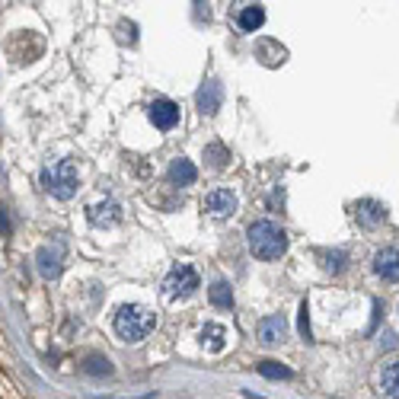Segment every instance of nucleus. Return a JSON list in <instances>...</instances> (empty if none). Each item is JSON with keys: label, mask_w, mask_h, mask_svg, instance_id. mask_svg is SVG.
<instances>
[{"label": "nucleus", "mask_w": 399, "mask_h": 399, "mask_svg": "<svg viewBox=\"0 0 399 399\" xmlns=\"http://www.w3.org/2000/svg\"><path fill=\"white\" fill-rule=\"evenodd\" d=\"M90 224L93 227H112L122 220V211L115 201H100V205H90Z\"/></svg>", "instance_id": "nucleus-10"}, {"label": "nucleus", "mask_w": 399, "mask_h": 399, "mask_svg": "<svg viewBox=\"0 0 399 399\" xmlns=\"http://www.w3.org/2000/svg\"><path fill=\"white\" fill-rule=\"evenodd\" d=\"M83 371H87L90 377H112V361H109L106 355H87L83 358Z\"/></svg>", "instance_id": "nucleus-18"}, {"label": "nucleus", "mask_w": 399, "mask_h": 399, "mask_svg": "<svg viewBox=\"0 0 399 399\" xmlns=\"http://www.w3.org/2000/svg\"><path fill=\"white\" fill-rule=\"evenodd\" d=\"M355 214H358V224L377 227L383 218H387V208H383L381 201H374V198H361V201L355 205Z\"/></svg>", "instance_id": "nucleus-11"}, {"label": "nucleus", "mask_w": 399, "mask_h": 399, "mask_svg": "<svg viewBox=\"0 0 399 399\" xmlns=\"http://www.w3.org/2000/svg\"><path fill=\"white\" fill-rule=\"evenodd\" d=\"M198 339H201V345H205V349L224 351V345H227V329H224L220 323H208V326H201Z\"/></svg>", "instance_id": "nucleus-14"}, {"label": "nucleus", "mask_w": 399, "mask_h": 399, "mask_svg": "<svg viewBox=\"0 0 399 399\" xmlns=\"http://www.w3.org/2000/svg\"><path fill=\"white\" fill-rule=\"evenodd\" d=\"M307 313L310 310H307V304H304L300 307V332H304V339H310V316H307Z\"/></svg>", "instance_id": "nucleus-22"}, {"label": "nucleus", "mask_w": 399, "mask_h": 399, "mask_svg": "<svg viewBox=\"0 0 399 399\" xmlns=\"http://www.w3.org/2000/svg\"><path fill=\"white\" fill-rule=\"evenodd\" d=\"M237 192H230V188H214V192L205 195V211L214 220H227L230 214H237Z\"/></svg>", "instance_id": "nucleus-5"}, {"label": "nucleus", "mask_w": 399, "mask_h": 399, "mask_svg": "<svg viewBox=\"0 0 399 399\" xmlns=\"http://www.w3.org/2000/svg\"><path fill=\"white\" fill-rule=\"evenodd\" d=\"M198 291V272L192 265H173L169 275L163 278V294L169 300H179V297H192Z\"/></svg>", "instance_id": "nucleus-4"}, {"label": "nucleus", "mask_w": 399, "mask_h": 399, "mask_svg": "<svg viewBox=\"0 0 399 399\" xmlns=\"http://www.w3.org/2000/svg\"><path fill=\"white\" fill-rule=\"evenodd\" d=\"M42 186L48 195H55V198L68 201L77 195V186H80V173H77L74 160H55V163H45L42 169Z\"/></svg>", "instance_id": "nucleus-3"}, {"label": "nucleus", "mask_w": 399, "mask_h": 399, "mask_svg": "<svg viewBox=\"0 0 399 399\" xmlns=\"http://www.w3.org/2000/svg\"><path fill=\"white\" fill-rule=\"evenodd\" d=\"M10 230H13V224H10V218H6V208H0V233L10 237Z\"/></svg>", "instance_id": "nucleus-23"}, {"label": "nucleus", "mask_w": 399, "mask_h": 399, "mask_svg": "<svg viewBox=\"0 0 399 399\" xmlns=\"http://www.w3.org/2000/svg\"><path fill=\"white\" fill-rule=\"evenodd\" d=\"M256 371L262 377H268V381H287V377H291V368H284L281 361H259Z\"/></svg>", "instance_id": "nucleus-21"}, {"label": "nucleus", "mask_w": 399, "mask_h": 399, "mask_svg": "<svg viewBox=\"0 0 399 399\" xmlns=\"http://www.w3.org/2000/svg\"><path fill=\"white\" fill-rule=\"evenodd\" d=\"M195 102H198V112L201 115H218V109L224 106V87H220L218 80H208L205 87L198 90Z\"/></svg>", "instance_id": "nucleus-7"}, {"label": "nucleus", "mask_w": 399, "mask_h": 399, "mask_svg": "<svg viewBox=\"0 0 399 399\" xmlns=\"http://www.w3.org/2000/svg\"><path fill=\"white\" fill-rule=\"evenodd\" d=\"M147 115L154 122V128H160V132H173L179 125V106L173 100H154L147 106Z\"/></svg>", "instance_id": "nucleus-6"}, {"label": "nucleus", "mask_w": 399, "mask_h": 399, "mask_svg": "<svg viewBox=\"0 0 399 399\" xmlns=\"http://www.w3.org/2000/svg\"><path fill=\"white\" fill-rule=\"evenodd\" d=\"M38 272H42V278H58V275H61V252L58 250H51V246H42V250H38Z\"/></svg>", "instance_id": "nucleus-13"}, {"label": "nucleus", "mask_w": 399, "mask_h": 399, "mask_svg": "<svg viewBox=\"0 0 399 399\" xmlns=\"http://www.w3.org/2000/svg\"><path fill=\"white\" fill-rule=\"evenodd\" d=\"M262 23H265V10H262L259 4L243 6V10H240V16H237V26H240L243 32H256Z\"/></svg>", "instance_id": "nucleus-15"}, {"label": "nucleus", "mask_w": 399, "mask_h": 399, "mask_svg": "<svg viewBox=\"0 0 399 399\" xmlns=\"http://www.w3.org/2000/svg\"><path fill=\"white\" fill-rule=\"evenodd\" d=\"M112 326H115L122 342H144V339L154 332L156 316H154V310L144 304H122L119 310H115Z\"/></svg>", "instance_id": "nucleus-1"}, {"label": "nucleus", "mask_w": 399, "mask_h": 399, "mask_svg": "<svg viewBox=\"0 0 399 399\" xmlns=\"http://www.w3.org/2000/svg\"><path fill=\"white\" fill-rule=\"evenodd\" d=\"M316 259H319V265L332 275H342L345 265H349V252H342V250H319Z\"/></svg>", "instance_id": "nucleus-16"}, {"label": "nucleus", "mask_w": 399, "mask_h": 399, "mask_svg": "<svg viewBox=\"0 0 399 399\" xmlns=\"http://www.w3.org/2000/svg\"><path fill=\"white\" fill-rule=\"evenodd\" d=\"M256 332H259V339H262L265 345L281 342V339H284V332H287V319H284V313H272V316L259 319Z\"/></svg>", "instance_id": "nucleus-8"}, {"label": "nucleus", "mask_w": 399, "mask_h": 399, "mask_svg": "<svg viewBox=\"0 0 399 399\" xmlns=\"http://www.w3.org/2000/svg\"><path fill=\"white\" fill-rule=\"evenodd\" d=\"M169 179H173L176 186H195V179H198V169L192 166V160H186V156H176V160L169 163Z\"/></svg>", "instance_id": "nucleus-12"}, {"label": "nucleus", "mask_w": 399, "mask_h": 399, "mask_svg": "<svg viewBox=\"0 0 399 399\" xmlns=\"http://www.w3.org/2000/svg\"><path fill=\"white\" fill-rule=\"evenodd\" d=\"M205 160H208V166L211 169H224L227 163H230V150H227L224 144L214 141V144H208L205 147Z\"/></svg>", "instance_id": "nucleus-19"}, {"label": "nucleus", "mask_w": 399, "mask_h": 399, "mask_svg": "<svg viewBox=\"0 0 399 399\" xmlns=\"http://www.w3.org/2000/svg\"><path fill=\"white\" fill-rule=\"evenodd\" d=\"M246 240H250V252H252V256L265 259V262L281 259L287 252V233L281 230L275 220H256V224H250Z\"/></svg>", "instance_id": "nucleus-2"}, {"label": "nucleus", "mask_w": 399, "mask_h": 399, "mask_svg": "<svg viewBox=\"0 0 399 399\" xmlns=\"http://www.w3.org/2000/svg\"><path fill=\"white\" fill-rule=\"evenodd\" d=\"M208 300H211L218 310H233V291L227 281H214L211 287H208Z\"/></svg>", "instance_id": "nucleus-17"}, {"label": "nucleus", "mask_w": 399, "mask_h": 399, "mask_svg": "<svg viewBox=\"0 0 399 399\" xmlns=\"http://www.w3.org/2000/svg\"><path fill=\"white\" fill-rule=\"evenodd\" d=\"M374 272L381 275L383 281H399V250L387 246L374 256Z\"/></svg>", "instance_id": "nucleus-9"}, {"label": "nucleus", "mask_w": 399, "mask_h": 399, "mask_svg": "<svg viewBox=\"0 0 399 399\" xmlns=\"http://www.w3.org/2000/svg\"><path fill=\"white\" fill-rule=\"evenodd\" d=\"M383 393H387L390 399H399V361H393V364H387L383 368Z\"/></svg>", "instance_id": "nucleus-20"}]
</instances>
